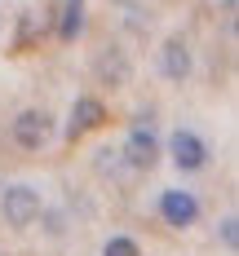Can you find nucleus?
Segmentation results:
<instances>
[{
    "label": "nucleus",
    "instance_id": "obj_1",
    "mask_svg": "<svg viewBox=\"0 0 239 256\" xmlns=\"http://www.w3.org/2000/svg\"><path fill=\"white\" fill-rule=\"evenodd\" d=\"M0 212H5V221H9L14 230H27V226H36V221H40L45 199H40V190H36V186L14 181V186H5V194H0Z\"/></svg>",
    "mask_w": 239,
    "mask_h": 256
},
{
    "label": "nucleus",
    "instance_id": "obj_7",
    "mask_svg": "<svg viewBox=\"0 0 239 256\" xmlns=\"http://www.w3.org/2000/svg\"><path fill=\"white\" fill-rule=\"evenodd\" d=\"M159 66H164V76L173 80V84H182L190 76V49H186V40H164V49H159Z\"/></svg>",
    "mask_w": 239,
    "mask_h": 256
},
{
    "label": "nucleus",
    "instance_id": "obj_4",
    "mask_svg": "<svg viewBox=\"0 0 239 256\" xmlns=\"http://www.w3.org/2000/svg\"><path fill=\"white\" fill-rule=\"evenodd\" d=\"M102 124H106L102 98L84 93V98H76V102H71V124H67V137H71V142H80L84 132H93V128H102Z\"/></svg>",
    "mask_w": 239,
    "mask_h": 256
},
{
    "label": "nucleus",
    "instance_id": "obj_6",
    "mask_svg": "<svg viewBox=\"0 0 239 256\" xmlns=\"http://www.w3.org/2000/svg\"><path fill=\"white\" fill-rule=\"evenodd\" d=\"M53 132V120L45 110H23L18 120H14V142L23 146V150H40L45 142H49Z\"/></svg>",
    "mask_w": 239,
    "mask_h": 256
},
{
    "label": "nucleus",
    "instance_id": "obj_10",
    "mask_svg": "<svg viewBox=\"0 0 239 256\" xmlns=\"http://www.w3.org/2000/svg\"><path fill=\"white\" fill-rule=\"evenodd\" d=\"M102 256H142V248H137V238H129V234H111L102 243Z\"/></svg>",
    "mask_w": 239,
    "mask_h": 256
},
{
    "label": "nucleus",
    "instance_id": "obj_8",
    "mask_svg": "<svg viewBox=\"0 0 239 256\" xmlns=\"http://www.w3.org/2000/svg\"><path fill=\"white\" fill-rule=\"evenodd\" d=\"M58 40L62 44H76L80 36H84V0H62V9H58Z\"/></svg>",
    "mask_w": 239,
    "mask_h": 256
},
{
    "label": "nucleus",
    "instance_id": "obj_5",
    "mask_svg": "<svg viewBox=\"0 0 239 256\" xmlns=\"http://www.w3.org/2000/svg\"><path fill=\"white\" fill-rule=\"evenodd\" d=\"M124 159H129L133 168H155L159 159V137L151 132V124H133L129 128V142H124Z\"/></svg>",
    "mask_w": 239,
    "mask_h": 256
},
{
    "label": "nucleus",
    "instance_id": "obj_3",
    "mask_svg": "<svg viewBox=\"0 0 239 256\" xmlns=\"http://www.w3.org/2000/svg\"><path fill=\"white\" fill-rule=\"evenodd\" d=\"M168 154H173V164H177L182 172H199V168L208 164V146H204V137H199L195 128H177V132L168 137Z\"/></svg>",
    "mask_w": 239,
    "mask_h": 256
},
{
    "label": "nucleus",
    "instance_id": "obj_9",
    "mask_svg": "<svg viewBox=\"0 0 239 256\" xmlns=\"http://www.w3.org/2000/svg\"><path fill=\"white\" fill-rule=\"evenodd\" d=\"M98 76L106 80V84H111V88H120V84H129V58H124V53H102V58H98Z\"/></svg>",
    "mask_w": 239,
    "mask_h": 256
},
{
    "label": "nucleus",
    "instance_id": "obj_11",
    "mask_svg": "<svg viewBox=\"0 0 239 256\" xmlns=\"http://www.w3.org/2000/svg\"><path fill=\"white\" fill-rule=\"evenodd\" d=\"M221 243H226V248H235V243H239V221H235V216L221 221Z\"/></svg>",
    "mask_w": 239,
    "mask_h": 256
},
{
    "label": "nucleus",
    "instance_id": "obj_2",
    "mask_svg": "<svg viewBox=\"0 0 239 256\" xmlns=\"http://www.w3.org/2000/svg\"><path fill=\"white\" fill-rule=\"evenodd\" d=\"M159 221L173 230H190L199 221V199L190 190H164L159 194Z\"/></svg>",
    "mask_w": 239,
    "mask_h": 256
}]
</instances>
